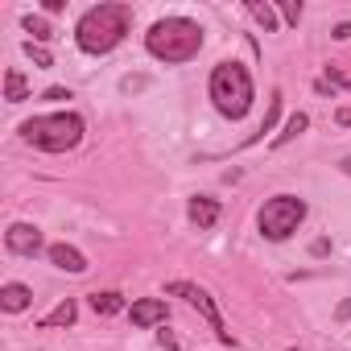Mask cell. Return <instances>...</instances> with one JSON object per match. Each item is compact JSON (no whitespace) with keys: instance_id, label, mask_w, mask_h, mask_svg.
I'll return each mask as SVG.
<instances>
[{"instance_id":"obj_1","label":"cell","mask_w":351,"mask_h":351,"mask_svg":"<svg viewBox=\"0 0 351 351\" xmlns=\"http://www.w3.org/2000/svg\"><path fill=\"white\" fill-rule=\"evenodd\" d=\"M128 25H132V9L128 5H95V9H87L79 17L75 42H79L83 54H108V50H116L124 42Z\"/></svg>"},{"instance_id":"obj_2","label":"cell","mask_w":351,"mask_h":351,"mask_svg":"<svg viewBox=\"0 0 351 351\" xmlns=\"http://www.w3.org/2000/svg\"><path fill=\"white\" fill-rule=\"evenodd\" d=\"M145 50L161 62H191L203 50V29L191 17H161L145 34Z\"/></svg>"},{"instance_id":"obj_3","label":"cell","mask_w":351,"mask_h":351,"mask_svg":"<svg viewBox=\"0 0 351 351\" xmlns=\"http://www.w3.org/2000/svg\"><path fill=\"white\" fill-rule=\"evenodd\" d=\"M207 91H211V104L219 108V116H228V120H240L252 108V75L240 62H219L211 71Z\"/></svg>"},{"instance_id":"obj_4","label":"cell","mask_w":351,"mask_h":351,"mask_svg":"<svg viewBox=\"0 0 351 351\" xmlns=\"http://www.w3.org/2000/svg\"><path fill=\"white\" fill-rule=\"evenodd\" d=\"M21 136L42 149V153H66L83 141V116L75 112H50V116H34L21 124Z\"/></svg>"},{"instance_id":"obj_5","label":"cell","mask_w":351,"mask_h":351,"mask_svg":"<svg viewBox=\"0 0 351 351\" xmlns=\"http://www.w3.org/2000/svg\"><path fill=\"white\" fill-rule=\"evenodd\" d=\"M302 219H306V203L293 199V195H273V199L256 211V228H261L265 240H289Z\"/></svg>"},{"instance_id":"obj_6","label":"cell","mask_w":351,"mask_h":351,"mask_svg":"<svg viewBox=\"0 0 351 351\" xmlns=\"http://www.w3.org/2000/svg\"><path fill=\"white\" fill-rule=\"evenodd\" d=\"M165 293H169V298H186V302H191L207 322H211V330L219 335V343H236V339H232V330H228V322H223V314H219V306L211 302V293H207L203 285H195V281H169V285H165Z\"/></svg>"},{"instance_id":"obj_7","label":"cell","mask_w":351,"mask_h":351,"mask_svg":"<svg viewBox=\"0 0 351 351\" xmlns=\"http://www.w3.org/2000/svg\"><path fill=\"white\" fill-rule=\"evenodd\" d=\"M5 244H9V252H17V256H38V252H42V232H38L34 223H13V228L5 232Z\"/></svg>"},{"instance_id":"obj_8","label":"cell","mask_w":351,"mask_h":351,"mask_svg":"<svg viewBox=\"0 0 351 351\" xmlns=\"http://www.w3.org/2000/svg\"><path fill=\"white\" fill-rule=\"evenodd\" d=\"M128 314L136 326H161L169 318V306H165V298H141V302H132Z\"/></svg>"},{"instance_id":"obj_9","label":"cell","mask_w":351,"mask_h":351,"mask_svg":"<svg viewBox=\"0 0 351 351\" xmlns=\"http://www.w3.org/2000/svg\"><path fill=\"white\" fill-rule=\"evenodd\" d=\"M46 256H50V265H54V269H62V273H75V277H79V273H87V256H83L79 248H71V244H50V252H46Z\"/></svg>"},{"instance_id":"obj_10","label":"cell","mask_w":351,"mask_h":351,"mask_svg":"<svg viewBox=\"0 0 351 351\" xmlns=\"http://www.w3.org/2000/svg\"><path fill=\"white\" fill-rule=\"evenodd\" d=\"M186 215H191V223H195L199 232H207V228H215V219H219V203L207 199V195H195V199L186 203Z\"/></svg>"},{"instance_id":"obj_11","label":"cell","mask_w":351,"mask_h":351,"mask_svg":"<svg viewBox=\"0 0 351 351\" xmlns=\"http://www.w3.org/2000/svg\"><path fill=\"white\" fill-rule=\"evenodd\" d=\"M29 302H34V289L21 285V281H9L0 289V310L5 314H21V310H29Z\"/></svg>"},{"instance_id":"obj_12","label":"cell","mask_w":351,"mask_h":351,"mask_svg":"<svg viewBox=\"0 0 351 351\" xmlns=\"http://www.w3.org/2000/svg\"><path fill=\"white\" fill-rule=\"evenodd\" d=\"M75 314H79V310H75V302L66 298V302H58V306H54V310L42 318V330H54V326H71V322H75Z\"/></svg>"},{"instance_id":"obj_13","label":"cell","mask_w":351,"mask_h":351,"mask_svg":"<svg viewBox=\"0 0 351 351\" xmlns=\"http://www.w3.org/2000/svg\"><path fill=\"white\" fill-rule=\"evenodd\" d=\"M25 95H29V79H25L21 71H9V75H5V99H9V104H21Z\"/></svg>"},{"instance_id":"obj_14","label":"cell","mask_w":351,"mask_h":351,"mask_svg":"<svg viewBox=\"0 0 351 351\" xmlns=\"http://www.w3.org/2000/svg\"><path fill=\"white\" fill-rule=\"evenodd\" d=\"M306 128H310V120H306L302 112H293V116L285 120V128H281V132L273 136V145H289V141H293V136H302Z\"/></svg>"},{"instance_id":"obj_15","label":"cell","mask_w":351,"mask_h":351,"mask_svg":"<svg viewBox=\"0 0 351 351\" xmlns=\"http://www.w3.org/2000/svg\"><path fill=\"white\" fill-rule=\"evenodd\" d=\"M120 306H124V298H120L116 289H104V293L95 289V293H91V310H95V314H116Z\"/></svg>"},{"instance_id":"obj_16","label":"cell","mask_w":351,"mask_h":351,"mask_svg":"<svg viewBox=\"0 0 351 351\" xmlns=\"http://www.w3.org/2000/svg\"><path fill=\"white\" fill-rule=\"evenodd\" d=\"M277 112H281V91H273V95H269V112H265V120H261L256 136H248V145H252V141H261L265 132H273V128H277Z\"/></svg>"},{"instance_id":"obj_17","label":"cell","mask_w":351,"mask_h":351,"mask_svg":"<svg viewBox=\"0 0 351 351\" xmlns=\"http://www.w3.org/2000/svg\"><path fill=\"white\" fill-rule=\"evenodd\" d=\"M248 13L265 25V34H273V29H277V9H273V5H265V0H248Z\"/></svg>"},{"instance_id":"obj_18","label":"cell","mask_w":351,"mask_h":351,"mask_svg":"<svg viewBox=\"0 0 351 351\" xmlns=\"http://www.w3.org/2000/svg\"><path fill=\"white\" fill-rule=\"evenodd\" d=\"M25 29L34 34V42H50V38H54V29H50L42 17H25Z\"/></svg>"},{"instance_id":"obj_19","label":"cell","mask_w":351,"mask_h":351,"mask_svg":"<svg viewBox=\"0 0 351 351\" xmlns=\"http://www.w3.org/2000/svg\"><path fill=\"white\" fill-rule=\"evenodd\" d=\"M25 54H29V58H34L38 66H50V62H54V58H50V54H46L42 46H34V42H25Z\"/></svg>"},{"instance_id":"obj_20","label":"cell","mask_w":351,"mask_h":351,"mask_svg":"<svg viewBox=\"0 0 351 351\" xmlns=\"http://www.w3.org/2000/svg\"><path fill=\"white\" fill-rule=\"evenodd\" d=\"M281 17H285L289 25H298V21H302V5H293V0H285V5H281Z\"/></svg>"},{"instance_id":"obj_21","label":"cell","mask_w":351,"mask_h":351,"mask_svg":"<svg viewBox=\"0 0 351 351\" xmlns=\"http://www.w3.org/2000/svg\"><path fill=\"white\" fill-rule=\"evenodd\" d=\"M335 124H339V128H351V104H347V108H339V112H335Z\"/></svg>"},{"instance_id":"obj_22","label":"cell","mask_w":351,"mask_h":351,"mask_svg":"<svg viewBox=\"0 0 351 351\" xmlns=\"http://www.w3.org/2000/svg\"><path fill=\"white\" fill-rule=\"evenodd\" d=\"M330 34H335V38H339V42H351V21H343V25H335V29H330Z\"/></svg>"},{"instance_id":"obj_23","label":"cell","mask_w":351,"mask_h":351,"mask_svg":"<svg viewBox=\"0 0 351 351\" xmlns=\"http://www.w3.org/2000/svg\"><path fill=\"white\" fill-rule=\"evenodd\" d=\"M46 99H71V91H62V87H50V91H46Z\"/></svg>"},{"instance_id":"obj_24","label":"cell","mask_w":351,"mask_h":351,"mask_svg":"<svg viewBox=\"0 0 351 351\" xmlns=\"http://www.w3.org/2000/svg\"><path fill=\"white\" fill-rule=\"evenodd\" d=\"M339 318H351V298H347V302L339 306Z\"/></svg>"},{"instance_id":"obj_25","label":"cell","mask_w":351,"mask_h":351,"mask_svg":"<svg viewBox=\"0 0 351 351\" xmlns=\"http://www.w3.org/2000/svg\"><path fill=\"white\" fill-rule=\"evenodd\" d=\"M339 165H343V173H351V157H347V161H339Z\"/></svg>"}]
</instances>
